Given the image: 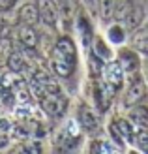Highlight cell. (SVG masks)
I'll list each match as a JSON object with an SVG mask.
<instances>
[{"label":"cell","instance_id":"1","mask_svg":"<svg viewBox=\"0 0 148 154\" xmlns=\"http://www.w3.org/2000/svg\"><path fill=\"white\" fill-rule=\"evenodd\" d=\"M49 62L56 75H60V77L73 75L75 68H77V47L71 38H68V36L58 38L56 43L51 49Z\"/></svg>","mask_w":148,"mask_h":154},{"label":"cell","instance_id":"2","mask_svg":"<svg viewBox=\"0 0 148 154\" xmlns=\"http://www.w3.org/2000/svg\"><path fill=\"white\" fill-rule=\"evenodd\" d=\"M38 102H40L41 111L47 115H53V117L62 115L68 107V98L62 92V88H56V90H51V92H45V94L38 96Z\"/></svg>","mask_w":148,"mask_h":154},{"label":"cell","instance_id":"3","mask_svg":"<svg viewBox=\"0 0 148 154\" xmlns=\"http://www.w3.org/2000/svg\"><path fill=\"white\" fill-rule=\"evenodd\" d=\"M144 98H146V83L141 72H137L133 75H129V85H128L126 94H124V107L129 109V107L141 103Z\"/></svg>","mask_w":148,"mask_h":154},{"label":"cell","instance_id":"4","mask_svg":"<svg viewBox=\"0 0 148 154\" xmlns=\"http://www.w3.org/2000/svg\"><path fill=\"white\" fill-rule=\"evenodd\" d=\"M109 132H111V137L114 139L116 145H128V143H133L137 128L131 124L129 119H114L109 124Z\"/></svg>","mask_w":148,"mask_h":154},{"label":"cell","instance_id":"5","mask_svg":"<svg viewBox=\"0 0 148 154\" xmlns=\"http://www.w3.org/2000/svg\"><path fill=\"white\" fill-rule=\"evenodd\" d=\"M101 77L103 81L113 87L116 92H118L122 87H124V79H126V72L122 70V66L118 60H107V64H103V72H101Z\"/></svg>","mask_w":148,"mask_h":154},{"label":"cell","instance_id":"6","mask_svg":"<svg viewBox=\"0 0 148 154\" xmlns=\"http://www.w3.org/2000/svg\"><path fill=\"white\" fill-rule=\"evenodd\" d=\"M38 11H40V21L43 25H47L49 28L56 30L58 23H60V13H58V6L54 0H36Z\"/></svg>","mask_w":148,"mask_h":154},{"label":"cell","instance_id":"7","mask_svg":"<svg viewBox=\"0 0 148 154\" xmlns=\"http://www.w3.org/2000/svg\"><path fill=\"white\" fill-rule=\"evenodd\" d=\"M122 66V70L126 72V75H133L141 70V58H139V53L131 47H122L118 51V58H116Z\"/></svg>","mask_w":148,"mask_h":154},{"label":"cell","instance_id":"8","mask_svg":"<svg viewBox=\"0 0 148 154\" xmlns=\"http://www.w3.org/2000/svg\"><path fill=\"white\" fill-rule=\"evenodd\" d=\"M58 6V13H60V21L64 23V28H71L75 23L77 15H79V4L77 0H54Z\"/></svg>","mask_w":148,"mask_h":154},{"label":"cell","instance_id":"9","mask_svg":"<svg viewBox=\"0 0 148 154\" xmlns=\"http://www.w3.org/2000/svg\"><path fill=\"white\" fill-rule=\"evenodd\" d=\"M114 94H116V90H114L113 87H109L105 81L96 79L94 96H96V103H98V109H99V111H107V109H109V105H111Z\"/></svg>","mask_w":148,"mask_h":154},{"label":"cell","instance_id":"10","mask_svg":"<svg viewBox=\"0 0 148 154\" xmlns=\"http://www.w3.org/2000/svg\"><path fill=\"white\" fill-rule=\"evenodd\" d=\"M129 45H131V49H135L139 53V55L148 57V26H139L135 30H131Z\"/></svg>","mask_w":148,"mask_h":154},{"label":"cell","instance_id":"11","mask_svg":"<svg viewBox=\"0 0 148 154\" xmlns=\"http://www.w3.org/2000/svg\"><path fill=\"white\" fill-rule=\"evenodd\" d=\"M143 21H144V10H143V6H139V4H133L131 2L129 6V10L126 13V17H124L122 21V25L126 26V30H135L143 25Z\"/></svg>","mask_w":148,"mask_h":154},{"label":"cell","instance_id":"12","mask_svg":"<svg viewBox=\"0 0 148 154\" xmlns=\"http://www.w3.org/2000/svg\"><path fill=\"white\" fill-rule=\"evenodd\" d=\"M17 36H19V42L28 49H36L38 47V42H40V34L34 30V25H25V23H19V28H17Z\"/></svg>","mask_w":148,"mask_h":154},{"label":"cell","instance_id":"13","mask_svg":"<svg viewBox=\"0 0 148 154\" xmlns=\"http://www.w3.org/2000/svg\"><path fill=\"white\" fill-rule=\"evenodd\" d=\"M128 119L131 120V124L135 128H148V105L144 103H137L133 107H129Z\"/></svg>","mask_w":148,"mask_h":154},{"label":"cell","instance_id":"14","mask_svg":"<svg viewBox=\"0 0 148 154\" xmlns=\"http://www.w3.org/2000/svg\"><path fill=\"white\" fill-rule=\"evenodd\" d=\"M17 19H19V23H25V25H36L40 21V11H38L36 2L23 4L17 11Z\"/></svg>","mask_w":148,"mask_h":154},{"label":"cell","instance_id":"15","mask_svg":"<svg viewBox=\"0 0 148 154\" xmlns=\"http://www.w3.org/2000/svg\"><path fill=\"white\" fill-rule=\"evenodd\" d=\"M79 126L83 130H86V132H94V130L98 128L96 113L92 111L90 107H86V105H81V109H79Z\"/></svg>","mask_w":148,"mask_h":154},{"label":"cell","instance_id":"16","mask_svg":"<svg viewBox=\"0 0 148 154\" xmlns=\"http://www.w3.org/2000/svg\"><path fill=\"white\" fill-rule=\"evenodd\" d=\"M92 53L98 57V58H101V60H111L113 58V51H111V47L105 43V40L101 36H96V38H92Z\"/></svg>","mask_w":148,"mask_h":154},{"label":"cell","instance_id":"17","mask_svg":"<svg viewBox=\"0 0 148 154\" xmlns=\"http://www.w3.org/2000/svg\"><path fill=\"white\" fill-rule=\"evenodd\" d=\"M116 4H118V0H98V11L103 23H109L114 19Z\"/></svg>","mask_w":148,"mask_h":154},{"label":"cell","instance_id":"18","mask_svg":"<svg viewBox=\"0 0 148 154\" xmlns=\"http://www.w3.org/2000/svg\"><path fill=\"white\" fill-rule=\"evenodd\" d=\"M126 26L122 25V23H113L111 26H109L107 30V38H109V42L111 43H116V45H120L126 42Z\"/></svg>","mask_w":148,"mask_h":154},{"label":"cell","instance_id":"19","mask_svg":"<svg viewBox=\"0 0 148 154\" xmlns=\"http://www.w3.org/2000/svg\"><path fill=\"white\" fill-rule=\"evenodd\" d=\"M8 68L11 72H23L25 68H28V62L21 53H11L10 58H8Z\"/></svg>","mask_w":148,"mask_h":154},{"label":"cell","instance_id":"20","mask_svg":"<svg viewBox=\"0 0 148 154\" xmlns=\"http://www.w3.org/2000/svg\"><path fill=\"white\" fill-rule=\"evenodd\" d=\"M133 143L137 145L139 150L148 152V128L137 130V132H135V137H133Z\"/></svg>","mask_w":148,"mask_h":154},{"label":"cell","instance_id":"21","mask_svg":"<svg viewBox=\"0 0 148 154\" xmlns=\"http://www.w3.org/2000/svg\"><path fill=\"white\" fill-rule=\"evenodd\" d=\"M113 150L114 149L105 145V141H92L90 143V152H113Z\"/></svg>","mask_w":148,"mask_h":154},{"label":"cell","instance_id":"22","mask_svg":"<svg viewBox=\"0 0 148 154\" xmlns=\"http://www.w3.org/2000/svg\"><path fill=\"white\" fill-rule=\"evenodd\" d=\"M11 130V124L8 122V119H0V134L2 135H8Z\"/></svg>","mask_w":148,"mask_h":154},{"label":"cell","instance_id":"23","mask_svg":"<svg viewBox=\"0 0 148 154\" xmlns=\"http://www.w3.org/2000/svg\"><path fill=\"white\" fill-rule=\"evenodd\" d=\"M15 2H17V0H0V10L2 11L11 10V8L15 6Z\"/></svg>","mask_w":148,"mask_h":154},{"label":"cell","instance_id":"24","mask_svg":"<svg viewBox=\"0 0 148 154\" xmlns=\"http://www.w3.org/2000/svg\"><path fill=\"white\" fill-rule=\"evenodd\" d=\"M84 2H86L88 8H92V10H98V0H84Z\"/></svg>","mask_w":148,"mask_h":154},{"label":"cell","instance_id":"25","mask_svg":"<svg viewBox=\"0 0 148 154\" xmlns=\"http://www.w3.org/2000/svg\"><path fill=\"white\" fill-rule=\"evenodd\" d=\"M6 143H8V135H2V134H0V147H4Z\"/></svg>","mask_w":148,"mask_h":154}]
</instances>
